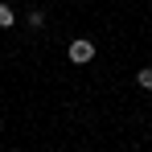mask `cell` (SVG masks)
<instances>
[{
  "label": "cell",
  "mask_w": 152,
  "mask_h": 152,
  "mask_svg": "<svg viewBox=\"0 0 152 152\" xmlns=\"http://www.w3.org/2000/svg\"><path fill=\"white\" fill-rule=\"evenodd\" d=\"M4 25H12V8H8V4H0V29Z\"/></svg>",
  "instance_id": "obj_3"
},
{
  "label": "cell",
  "mask_w": 152,
  "mask_h": 152,
  "mask_svg": "<svg viewBox=\"0 0 152 152\" xmlns=\"http://www.w3.org/2000/svg\"><path fill=\"white\" fill-rule=\"evenodd\" d=\"M136 82H140V86H144V91H152V66H144V70H140V74H136Z\"/></svg>",
  "instance_id": "obj_2"
},
{
  "label": "cell",
  "mask_w": 152,
  "mask_h": 152,
  "mask_svg": "<svg viewBox=\"0 0 152 152\" xmlns=\"http://www.w3.org/2000/svg\"><path fill=\"white\" fill-rule=\"evenodd\" d=\"M91 58H95V45H91L86 37L70 41V62H91Z\"/></svg>",
  "instance_id": "obj_1"
}]
</instances>
